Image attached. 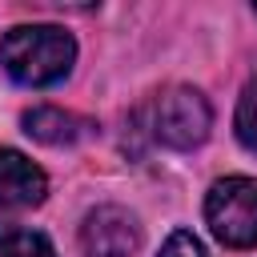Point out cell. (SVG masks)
<instances>
[{"label":"cell","mask_w":257,"mask_h":257,"mask_svg":"<svg viewBox=\"0 0 257 257\" xmlns=\"http://www.w3.org/2000/svg\"><path fill=\"white\" fill-rule=\"evenodd\" d=\"M76 40L56 24H16L0 36V64L24 88H48L68 76Z\"/></svg>","instance_id":"cell-1"},{"label":"cell","mask_w":257,"mask_h":257,"mask_svg":"<svg viewBox=\"0 0 257 257\" xmlns=\"http://www.w3.org/2000/svg\"><path fill=\"white\" fill-rule=\"evenodd\" d=\"M141 120H145V128H149V137L157 145H165V149H197L213 128V108L197 88L173 84V88L157 92L141 108Z\"/></svg>","instance_id":"cell-2"},{"label":"cell","mask_w":257,"mask_h":257,"mask_svg":"<svg viewBox=\"0 0 257 257\" xmlns=\"http://www.w3.org/2000/svg\"><path fill=\"white\" fill-rule=\"evenodd\" d=\"M205 221L221 245L253 249L257 245V181L249 177L217 181L205 197Z\"/></svg>","instance_id":"cell-3"},{"label":"cell","mask_w":257,"mask_h":257,"mask_svg":"<svg viewBox=\"0 0 257 257\" xmlns=\"http://www.w3.org/2000/svg\"><path fill=\"white\" fill-rule=\"evenodd\" d=\"M141 245V225L120 205H100L80 225V253L84 257H133Z\"/></svg>","instance_id":"cell-4"},{"label":"cell","mask_w":257,"mask_h":257,"mask_svg":"<svg viewBox=\"0 0 257 257\" xmlns=\"http://www.w3.org/2000/svg\"><path fill=\"white\" fill-rule=\"evenodd\" d=\"M48 197V177L16 149H0V209H32Z\"/></svg>","instance_id":"cell-5"},{"label":"cell","mask_w":257,"mask_h":257,"mask_svg":"<svg viewBox=\"0 0 257 257\" xmlns=\"http://www.w3.org/2000/svg\"><path fill=\"white\" fill-rule=\"evenodd\" d=\"M88 120L76 112H64L56 104H40L32 112H24V133L44 141V145H76L80 137H88Z\"/></svg>","instance_id":"cell-6"},{"label":"cell","mask_w":257,"mask_h":257,"mask_svg":"<svg viewBox=\"0 0 257 257\" xmlns=\"http://www.w3.org/2000/svg\"><path fill=\"white\" fill-rule=\"evenodd\" d=\"M0 257H56L52 241L36 229L20 225H0Z\"/></svg>","instance_id":"cell-7"},{"label":"cell","mask_w":257,"mask_h":257,"mask_svg":"<svg viewBox=\"0 0 257 257\" xmlns=\"http://www.w3.org/2000/svg\"><path fill=\"white\" fill-rule=\"evenodd\" d=\"M233 124H237V141H241L249 153H257V76H253V80L241 88Z\"/></svg>","instance_id":"cell-8"},{"label":"cell","mask_w":257,"mask_h":257,"mask_svg":"<svg viewBox=\"0 0 257 257\" xmlns=\"http://www.w3.org/2000/svg\"><path fill=\"white\" fill-rule=\"evenodd\" d=\"M157 257H205V249H201V241H197L193 233L177 229V233L161 245V253H157Z\"/></svg>","instance_id":"cell-9"},{"label":"cell","mask_w":257,"mask_h":257,"mask_svg":"<svg viewBox=\"0 0 257 257\" xmlns=\"http://www.w3.org/2000/svg\"><path fill=\"white\" fill-rule=\"evenodd\" d=\"M253 12H257V4H253Z\"/></svg>","instance_id":"cell-10"}]
</instances>
